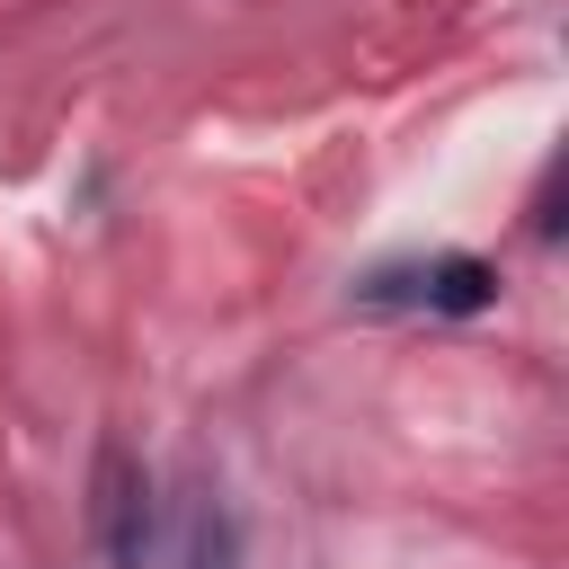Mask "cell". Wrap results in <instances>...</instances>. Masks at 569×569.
Masks as SVG:
<instances>
[{
  "mask_svg": "<svg viewBox=\"0 0 569 569\" xmlns=\"http://www.w3.org/2000/svg\"><path fill=\"white\" fill-rule=\"evenodd\" d=\"M187 569H240V533H231V507L222 498H196L187 507Z\"/></svg>",
  "mask_w": 569,
  "mask_h": 569,
  "instance_id": "obj_3",
  "label": "cell"
},
{
  "mask_svg": "<svg viewBox=\"0 0 569 569\" xmlns=\"http://www.w3.org/2000/svg\"><path fill=\"white\" fill-rule=\"evenodd\" d=\"M98 542L116 569H142V551H151V480L124 445L98 453Z\"/></svg>",
  "mask_w": 569,
  "mask_h": 569,
  "instance_id": "obj_2",
  "label": "cell"
},
{
  "mask_svg": "<svg viewBox=\"0 0 569 569\" xmlns=\"http://www.w3.org/2000/svg\"><path fill=\"white\" fill-rule=\"evenodd\" d=\"M356 302H427V311H489L498 302V267L489 258H427V267H382L356 284Z\"/></svg>",
  "mask_w": 569,
  "mask_h": 569,
  "instance_id": "obj_1",
  "label": "cell"
}]
</instances>
